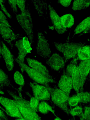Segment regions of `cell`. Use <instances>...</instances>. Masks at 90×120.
Segmentation results:
<instances>
[{
  "mask_svg": "<svg viewBox=\"0 0 90 120\" xmlns=\"http://www.w3.org/2000/svg\"><path fill=\"white\" fill-rule=\"evenodd\" d=\"M45 86L50 93L51 102L67 115H70V109L68 103L69 97L57 86L52 87L50 86L49 84Z\"/></svg>",
  "mask_w": 90,
  "mask_h": 120,
  "instance_id": "6da1fadb",
  "label": "cell"
},
{
  "mask_svg": "<svg viewBox=\"0 0 90 120\" xmlns=\"http://www.w3.org/2000/svg\"><path fill=\"white\" fill-rule=\"evenodd\" d=\"M13 99L15 104L18 108L22 117L26 120H43L37 112L30 107L29 101L18 95Z\"/></svg>",
  "mask_w": 90,
  "mask_h": 120,
  "instance_id": "7a4b0ae2",
  "label": "cell"
},
{
  "mask_svg": "<svg viewBox=\"0 0 90 120\" xmlns=\"http://www.w3.org/2000/svg\"><path fill=\"white\" fill-rule=\"evenodd\" d=\"M54 45L56 49L62 53L66 64L70 59L77 56L79 49L85 44L81 42H67L63 43L55 42Z\"/></svg>",
  "mask_w": 90,
  "mask_h": 120,
  "instance_id": "3957f363",
  "label": "cell"
},
{
  "mask_svg": "<svg viewBox=\"0 0 90 120\" xmlns=\"http://www.w3.org/2000/svg\"><path fill=\"white\" fill-rule=\"evenodd\" d=\"M15 61L18 63L21 69V73L25 72L33 82L45 86L51 83L56 82V80L47 78L41 73L31 68L25 63L21 62L16 58Z\"/></svg>",
  "mask_w": 90,
  "mask_h": 120,
  "instance_id": "277c9868",
  "label": "cell"
},
{
  "mask_svg": "<svg viewBox=\"0 0 90 120\" xmlns=\"http://www.w3.org/2000/svg\"><path fill=\"white\" fill-rule=\"evenodd\" d=\"M16 18L19 23L24 30L31 44L34 41V34L32 19L28 9L17 14Z\"/></svg>",
  "mask_w": 90,
  "mask_h": 120,
  "instance_id": "5b68a950",
  "label": "cell"
},
{
  "mask_svg": "<svg viewBox=\"0 0 90 120\" xmlns=\"http://www.w3.org/2000/svg\"><path fill=\"white\" fill-rule=\"evenodd\" d=\"M31 44L28 38L26 36L22 37L17 41L15 45L18 51L16 58L21 62L25 63L26 56L30 53L32 51Z\"/></svg>",
  "mask_w": 90,
  "mask_h": 120,
  "instance_id": "8992f818",
  "label": "cell"
},
{
  "mask_svg": "<svg viewBox=\"0 0 90 120\" xmlns=\"http://www.w3.org/2000/svg\"><path fill=\"white\" fill-rule=\"evenodd\" d=\"M0 104L4 109L5 111L4 112H6L8 116L16 118L23 117L18 108L14 103L13 99L0 95Z\"/></svg>",
  "mask_w": 90,
  "mask_h": 120,
  "instance_id": "52a82bcc",
  "label": "cell"
},
{
  "mask_svg": "<svg viewBox=\"0 0 90 120\" xmlns=\"http://www.w3.org/2000/svg\"><path fill=\"white\" fill-rule=\"evenodd\" d=\"M37 35V41L36 46L37 54L41 57L46 60L51 55L49 45L42 33L38 32Z\"/></svg>",
  "mask_w": 90,
  "mask_h": 120,
  "instance_id": "ba28073f",
  "label": "cell"
},
{
  "mask_svg": "<svg viewBox=\"0 0 90 120\" xmlns=\"http://www.w3.org/2000/svg\"><path fill=\"white\" fill-rule=\"evenodd\" d=\"M31 88L33 96L40 101L50 100V93L46 87L32 81L28 83Z\"/></svg>",
  "mask_w": 90,
  "mask_h": 120,
  "instance_id": "9c48e42d",
  "label": "cell"
},
{
  "mask_svg": "<svg viewBox=\"0 0 90 120\" xmlns=\"http://www.w3.org/2000/svg\"><path fill=\"white\" fill-rule=\"evenodd\" d=\"M28 65L41 74L46 78L56 80L55 78L51 75L47 68L38 60L29 57L25 58Z\"/></svg>",
  "mask_w": 90,
  "mask_h": 120,
  "instance_id": "30bf717a",
  "label": "cell"
},
{
  "mask_svg": "<svg viewBox=\"0 0 90 120\" xmlns=\"http://www.w3.org/2000/svg\"><path fill=\"white\" fill-rule=\"evenodd\" d=\"M46 63L52 70L56 71L63 69L66 64L63 57L57 52L53 53L46 60Z\"/></svg>",
  "mask_w": 90,
  "mask_h": 120,
  "instance_id": "8fae6325",
  "label": "cell"
},
{
  "mask_svg": "<svg viewBox=\"0 0 90 120\" xmlns=\"http://www.w3.org/2000/svg\"><path fill=\"white\" fill-rule=\"evenodd\" d=\"M63 71L57 83V86L64 92L69 97L70 93L73 88L72 82L71 77L66 72L65 68Z\"/></svg>",
  "mask_w": 90,
  "mask_h": 120,
  "instance_id": "7c38bea8",
  "label": "cell"
},
{
  "mask_svg": "<svg viewBox=\"0 0 90 120\" xmlns=\"http://www.w3.org/2000/svg\"><path fill=\"white\" fill-rule=\"evenodd\" d=\"M49 14L54 28L56 32L60 34H62L66 32L67 29L64 28L62 26L60 17L51 5H48Z\"/></svg>",
  "mask_w": 90,
  "mask_h": 120,
  "instance_id": "4fadbf2b",
  "label": "cell"
},
{
  "mask_svg": "<svg viewBox=\"0 0 90 120\" xmlns=\"http://www.w3.org/2000/svg\"><path fill=\"white\" fill-rule=\"evenodd\" d=\"M1 41L2 57L5 62L8 71H12L14 69L16 58L2 40Z\"/></svg>",
  "mask_w": 90,
  "mask_h": 120,
  "instance_id": "5bb4252c",
  "label": "cell"
},
{
  "mask_svg": "<svg viewBox=\"0 0 90 120\" xmlns=\"http://www.w3.org/2000/svg\"><path fill=\"white\" fill-rule=\"evenodd\" d=\"M11 28L0 22V34L4 40L10 45L11 49H12L13 45L12 42L17 39L19 36L14 33Z\"/></svg>",
  "mask_w": 90,
  "mask_h": 120,
  "instance_id": "9a60e30c",
  "label": "cell"
},
{
  "mask_svg": "<svg viewBox=\"0 0 90 120\" xmlns=\"http://www.w3.org/2000/svg\"><path fill=\"white\" fill-rule=\"evenodd\" d=\"M78 68L81 79V85L80 91L81 92L83 91L84 85L89 73L90 59L81 61L78 64Z\"/></svg>",
  "mask_w": 90,
  "mask_h": 120,
  "instance_id": "2e32d148",
  "label": "cell"
},
{
  "mask_svg": "<svg viewBox=\"0 0 90 120\" xmlns=\"http://www.w3.org/2000/svg\"><path fill=\"white\" fill-rule=\"evenodd\" d=\"M90 17H87L79 23L76 26L74 31V35L86 33L90 31Z\"/></svg>",
  "mask_w": 90,
  "mask_h": 120,
  "instance_id": "e0dca14e",
  "label": "cell"
},
{
  "mask_svg": "<svg viewBox=\"0 0 90 120\" xmlns=\"http://www.w3.org/2000/svg\"><path fill=\"white\" fill-rule=\"evenodd\" d=\"M71 77L72 81L73 88L76 94L78 93L80 91L81 85V79L78 65L74 70Z\"/></svg>",
  "mask_w": 90,
  "mask_h": 120,
  "instance_id": "ac0fdd59",
  "label": "cell"
},
{
  "mask_svg": "<svg viewBox=\"0 0 90 120\" xmlns=\"http://www.w3.org/2000/svg\"><path fill=\"white\" fill-rule=\"evenodd\" d=\"M0 86L4 88L8 87L12 88L17 92L18 88L15 87L12 84L8 75L2 69L0 68Z\"/></svg>",
  "mask_w": 90,
  "mask_h": 120,
  "instance_id": "d6986e66",
  "label": "cell"
},
{
  "mask_svg": "<svg viewBox=\"0 0 90 120\" xmlns=\"http://www.w3.org/2000/svg\"><path fill=\"white\" fill-rule=\"evenodd\" d=\"M90 48L89 45H84L79 49L77 56L81 61L90 59Z\"/></svg>",
  "mask_w": 90,
  "mask_h": 120,
  "instance_id": "ffe728a7",
  "label": "cell"
},
{
  "mask_svg": "<svg viewBox=\"0 0 90 120\" xmlns=\"http://www.w3.org/2000/svg\"><path fill=\"white\" fill-rule=\"evenodd\" d=\"M60 18L62 25L65 29L71 28L74 24V18L73 15L71 14H64L60 17Z\"/></svg>",
  "mask_w": 90,
  "mask_h": 120,
  "instance_id": "44dd1931",
  "label": "cell"
},
{
  "mask_svg": "<svg viewBox=\"0 0 90 120\" xmlns=\"http://www.w3.org/2000/svg\"><path fill=\"white\" fill-rule=\"evenodd\" d=\"M38 111L41 113L45 115L48 114L49 112H51L55 116H56L55 111L52 107L46 101H40L38 107Z\"/></svg>",
  "mask_w": 90,
  "mask_h": 120,
  "instance_id": "7402d4cb",
  "label": "cell"
},
{
  "mask_svg": "<svg viewBox=\"0 0 90 120\" xmlns=\"http://www.w3.org/2000/svg\"><path fill=\"white\" fill-rule=\"evenodd\" d=\"M90 4V0H75L73 2L72 8L75 11L84 9L88 8Z\"/></svg>",
  "mask_w": 90,
  "mask_h": 120,
  "instance_id": "603a6c76",
  "label": "cell"
},
{
  "mask_svg": "<svg viewBox=\"0 0 90 120\" xmlns=\"http://www.w3.org/2000/svg\"><path fill=\"white\" fill-rule=\"evenodd\" d=\"M70 115L73 117H78L80 120H85L83 115V106L79 104L75 107L70 109Z\"/></svg>",
  "mask_w": 90,
  "mask_h": 120,
  "instance_id": "cb8c5ba5",
  "label": "cell"
},
{
  "mask_svg": "<svg viewBox=\"0 0 90 120\" xmlns=\"http://www.w3.org/2000/svg\"><path fill=\"white\" fill-rule=\"evenodd\" d=\"M79 97V104L83 106L90 105V94L88 91H82L76 94Z\"/></svg>",
  "mask_w": 90,
  "mask_h": 120,
  "instance_id": "d4e9b609",
  "label": "cell"
},
{
  "mask_svg": "<svg viewBox=\"0 0 90 120\" xmlns=\"http://www.w3.org/2000/svg\"><path fill=\"white\" fill-rule=\"evenodd\" d=\"M13 78L15 83L21 89L24 86L25 82L22 74L18 71H15L14 74Z\"/></svg>",
  "mask_w": 90,
  "mask_h": 120,
  "instance_id": "484cf974",
  "label": "cell"
},
{
  "mask_svg": "<svg viewBox=\"0 0 90 120\" xmlns=\"http://www.w3.org/2000/svg\"><path fill=\"white\" fill-rule=\"evenodd\" d=\"M26 95L30 98V105L31 108L36 112L38 111V109L40 101L33 96L28 91L24 92Z\"/></svg>",
  "mask_w": 90,
  "mask_h": 120,
  "instance_id": "4316f807",
  "label": "cell"
},
{
  "mask_svg": "<svg viewBox=\"0 0 90 120\" xmlns=\"http://www.w3.org/2000/svg\"><path fill=\"white\" fill-rule=\"evenodd\" d=\"M68 103L70 109L76 107L79 104V98L76 94L69 97Z\"/></svg>",
  "mask_w": 90,
  "mask_h": 120,
  "instance_id": "83f0119b",
  "label": "cell"
},
{
  "mask_svg": "<svg viewBox=\"0 0 90 120\" xmlns=\"http://www.w3.org/2000/svg\"><path fill=\"white\" fill-rule=\"evenodd\" d=\"M34 2L35 8L38 11L39 15L42 16L44 14V9H46L47 4L45 2L44 3L39 0L35 1Z\"/></svg>",
  "mask_w": 90,
  "mask_h": 120,
  "instance_id": "f1b7e54d",
  "label": "cell"
},
{
  "mask_svg": "<svg viewBox=\"0 0 90 120\" xmlns=\"http://www.w3.org/2000/svg\"><path fill=\"white\" fill-rule=\"evenodd\" d=\"M83 113L85 120H90V105L83 106Z\"/></svg>",
  "mask_w": 90,
  "mask_h": 120,
  "instance_id": "f546056e",
  "label": "cell"
},
{
  "mask_svg": "<svg viewBox=\"0 0 90 120\" xmlns=\"http://www.w3.org/2000/svg\"><path fill=\"white\" fill-rule=\"evenodd\" d=\"M0 22L5 24L9 27H11L8 22L6 16L2 11L0 10Z\"/></svg>",
  "mask_w": 90,
  "mask_h": 120,
  "instance_id": "4dcf8cb0",
  "label": "cell"
},
{
  "mask_svg": "<svg viewBox=\"0 0 90 120\" xmlns=\"http://www.w3.org/2000/svg\"><path fill=\"white\" fill-rule=\"evenodd\" d=\"M17 6L19 8L21 12L25 10V0H16Z\"/></svg>",
  "mask_w": 90,
  "mask_h": 120,
  "instance_id": "1f68e13d",
  "label": "cell"
},
{
  "mask_svg": "<svg viewBox=\"0 0 90 120\" xmlns=\"http://www.w3.org/2000/svg\"><path fill=\"white\" fill-rule=\"evenodd\" d=\"M5 0H0V8L2 11L9 18L11 17V16L8 12L4 4Z\"/></svg>",
  "mask_w": 90,
  "mask_h": 120,
  "instance_id": "d6a6232c",
  "label": "cell"
},
{
  "mask_svg": "<svg viewBox=\"0 0 90 120\" xmlns=\"http://www.w3.org/2000/svg\"><path fill=\"white\" fill-rule=\"evenodd\" d=\"M8 2L10 5L14 12L16 14L18 12V10L16 0H9Z\"/></svg>",
  "mask_w": 90,
  "mask_h": 120,
  "instance_id": "836d02e7",
  "label": "cell"
},
{
  "mask_svg": "<svg viewBox=\"0 0 90 120\" xmlns=\"http://www.w3.org/2000/svg\"><path fill=\"white\" fill-rule=\"evenodd\" d=\"M71 0H59L58 2L62 6L65 7H68L70 5Z\"/></svg>",
  "mask_w": 90,
  "mask_h": 120,
  "instance_id": "e575fe53",
  "label": "cell"
},
{
  "mask_svg": "<svg viewBox=\"0 0 90 120\" xmlns=\"http://www.w3.org/2000/svg\"><path fill=\"white\" fill-rule=\"evenodd\" d=\"M1 40L0 37V59H1L2 57L1 55V51L2 49V45L1 43Z\"/></svg>",
  "mask_w": 90,
  "mask_h": 120,
  "instance_id": "d590c367",
  "label": "cell"
},
{
  "mask_svg": "<svg viewBox=\"0 0 90 120\" xmlns=\"http://www.w3.org/2000/svg\"><path fill=\"white\" fill-rule=\"evenodd\" d=\"M15 120H26L23 117H20L16 118Z\"/></svg>",
  "mask_w": 90,
  "mask_h": 120,
  "instance_id": "8d00e7d4",
  "label": "cell"
},
{
  "mask_svg": "<svg viewBox=\"0 0 90 120\" xmlns=\"http://www.w3.org/2000/svg\"><path fill=\"white\" fill-rule=\"evenodd\" d=\"M54 120H62L61 118L58 116H56Z\"/></svg>",
  "mask_w": 90,
  "mask_h": 120,
  "instance_id": "74e56055",
  "label": "cell"
},
{
  "mask_svg": "<svg viewBox=\"0 0 90 120\" xmlns=\"http://www.w3.org/2000/svg\"><path fill=\"white\" fill-rule=\"evenodd\" d=\"M68 120H75L74 118L73 117L70 118Z\"/></svg>",
  "mask_w": 90,
  "mask_h": 120,
  "instance_id": "f35d334b",
  "label": "cell"
},
{
  "mask_svg": "<svg viewBox=\"0 0 90 120\" xmlns=\"http://www.w3.org/2000/svg\"><path fill=\"white\" fill-rule=\"evenodd\" d=\"M4 88H3V87H2L1 86H0V90H2Z\"/></svg>",
  "mask_w": 90,
  "mask_h": 120,
  "instance_id": "ab89813d",
  "label": "cell"
},
{
  "mask_svg": "<svg viewBox=\"0 0 90 120\" xmlns=\"http://www.w3.org/2000/svg\"><path fill=\"white\" fill-rule=\"evenodd\" d=\"M0 120H3L0 117Z\"/></svg>",
  "mask_w": 90,
  "mask_h": 120,
  "instance_id": "60d3db41",
  "label": "cell"
}]
</instances>
